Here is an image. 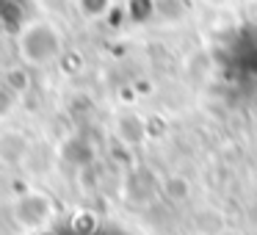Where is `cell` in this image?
<instances>
[{
    "label": "cell",
    "mask_w": 257,
    "mask_h": 235,
    "mask_svg": "<svg viewBox=\"0 0 257 235\" xmlns=\"http://www.w3.org/2000/svg\"><path fill=\"white\" fill-rule=\"evenodd\" d=\"M17 53L28 67H50L64 53V36L50 20H31L17 34Z\"/></svg>",
    "instance_id": "6da1fadb"
},
{
    "label": "cell",
    "mask_w": 257,
    "mask_h": 235,
    "mask_svg": "<svg viewBox=\"0 0 257 235\" xmlns=\"http://www.w3.org/2000/svg\"><path fill=\"white\" fill-rule=\"evenodd\" d=\"M9 216H12V221L25 235H39L56 221L58 205L47 191L25 188V191L12 196V202H9Z\"/></svg>",
    "instance_id": "7a4b0ae2"
},
{
    "label": "cell",
    "mask_w": 257,
    "mask_h": 235,
    "mask_svg": "<svg viewBox=\"0 0 257 235\" xmlns=\"http://www.w3.org/2000/svg\"><path fill=\"white\" fill-rule=\"evenodd\" d=\"M34 155V139L20 128H0V166L23 169Z\"/></svg>",
    "instance_id": "3957f363"
},
{
    "label": "cell",
    "mask_w": 257,
    "mask_h": 235,
    "mask_svg": "<svg viewBox=\"0 0 257 235\" xmlns=\"http://www.w3.org/2000/svg\"><path fill=\"white\" fill-rule=\"evenodd\" d=\"M17 108H20V91L9 80H0V125H6L17 113Z\"/></svg>",
    "instance_id": "277c9868"
},
{
    "label": "cell",
    "mask_w": 257,
    "mask_h": 235,
    "mask_svg": "<svg viewBox=\"0 0 257 235\" xmlns=\"http://www.w3.org/2000/svg\"><path fill=\"white\" fill-rule=\"evenodd\" d=\"M163 194L180 205V202H185L191 196V183L183 177V174H172V177L166 180V185H163Z\"/></svg>",
    "instance_id": "5b68a950"
},
{
    "label": "cell",
    "mask_w": 257,
    "mask_h": 235,
    "mask_svg": "<svg viewBox=\"0 0 257 235\" xmlns=\"http://www.w3.org/2000/svg\"><path fill=\"white\" fill-rule=\"evenodd\" d=\"M111 9V0H78V12L89 20H100Z\"/></svg>",
    "instance_id": "8992f818"
},
{
    "label": "cell",
    "mask_w": 257,
    "mask_h": 235,
    "mask_svg": "<svg viewBox=\"0 0 257 235\" xmlns=\"http://www.w3.org/2000/svg\"><path fill=\"white\" fill-rule=\"evenodd\" d=\"M216 235H246L243 229H235V227H224V229H218Z\"/></svg>",
    "instance_id": "52a82bcc"
}]
</instances>
